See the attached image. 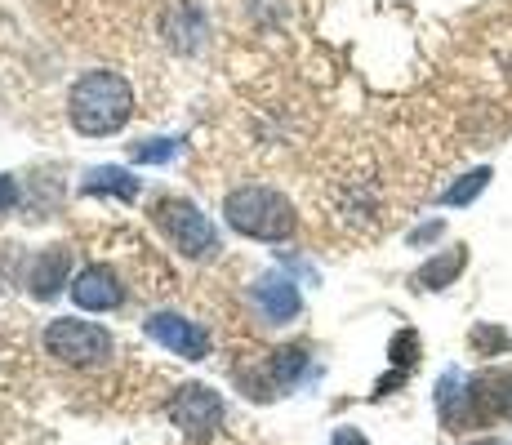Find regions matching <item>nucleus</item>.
<instances>
[{"label": "nucleus", "mask_w": 512, "mask_h": 445, "mask_svg": "<svg viewBox=\"0 0 512 445\" xmlns=\"http://www.w3.org/2000/svg\"><path fill=\"white\" fill-rule=\"evenodd\" d=\"M72 250L67 245H45V250L27 254L23 259V272H18V281H23V290L32 294L36 303H49L58 299V294L72 285Z\"/></svg>", "instance_id": "9d476101"}, {"label": "nucleus", "mask_w": 512, "mask_h": 445, "mask_svg": "<svg viewBox=\"0 0 512 445\" xmlns=\"http://www.w3.org/2000/svg\"><path fill=\"white\" fill-rule=\"evenodd\" d=\"M464 267H468V245H450V250L432 254L428 263L415 267L410 290H415V294H441V290H450V285L464 276Z\"/></svg>", "instance_id": "f8f14e48"}, {"label": "nucleus", "mask_w": 512, "mask_h": 445, "mask_svg": "<svg viewBox=\"0 0 512 445\" xmlns=\"http://www.w3.org/2000/svg\"><path fill=\"white\" fill-rule=\"evenodd\" d=\"M432 401H437V414H441V428L446 432H472V428H486L490 414L481 405V388L477 379L464 370H441L437 388H432Z\"/></svg>", "instance_id": "423d86ee"}, {"label": "nucleus", "mask_w": 512, "mask_h": 445, "mask_svg": "<svg viewBox=\"0 0 512 445\" xmlns=\"http://www.w3.org/2000/svg\"><path fill=\"white\" fill-rule=\"evenodd\" d=\"M330 445H370V441H366V432H361V428H352V423H339V428L330 432Z\"/></svg>", "instance_id": "aec40b11"}, {"label": "nucleus", "mask_w": 512, "mask_h": 445, "mask_svg": "<svg viewBox=\"0 0 512 445\" xmlns=\"http://www.w3.org/2000/svg\"><path fill=\"white\" fill-rule=\"evenodd\" d=\"M468 343H472V352H477V356H499V352L512 348V334L504 330V325L477 321V325H472V334H468Z\"/></svg>", "instance_id": "f3484780"}, {"label": "nucleus", "mask_w": 512, "mask_h": 445, "mask_svg": "<svg viewBox=\"0 0 512 445\" xmlns=\"http://www.w3.org/2000/svg\"><path fill=\"white\" fill-rule=\"evenodd\" d=\"M18 201H23V192H18V178L0 174V214H14Z\"/></svg>", "instance_id": "6ab92c4d"}, {"label": "nucleus", "mask_w": 512, "mask_h": 445, "mask_svg": "<svg viewBox=\"0 0 512 445\" xmlns=\"http://www.w3.org/2000/svg\"><path fill=\"white\" fill-rule=\"evenodd\" d=\"M245 303L263 325H290L303 316V294L285 272H263L259 281L245 290Z\"/></svg>", "instance_id": "1a4fd4ad"}, {"label": "nucleus", "mask_w": 512, "mask_h": 445, "mask_svg": "<svg viewBox=\"0 0 512 445\" xmlns=\"http://www.w3.org/2000/svg\"><path fill=\"white\" fill-rule=\"evenodd\" d=\"M170 423L183 432L187 441H205L214 437V432L223 428V419H228V405L214 388H205V383H183V388H174L170 397Z\"/></svg>", "instance_id": "0eeeda50"}, {"label": "nucleus", "mask_w": 512, "mask_h": 445, "mask_svg": "<svg viewBox=\"0 0 512 445\" xmlns=\"http://www.w3.org/2000/svg\"><path fill=\"white\" fill-rule=\"evenodd\" d=\"M143 334L152 343H161L165 352H174V356H183V361H205L210 356V330H205L201 321H192V316H183V312H170V308H161V312H152L143 321Z\"/></svg>", "instance_id": "6e6552de"}, {"label": "nucleus", "mask_w": 512, "mask_h": 445, "mask_svg": "<svg viewBox=\"0 0 512 445\" xmlns=\"http://www.w3.org/2000/svg\"><path fill=\"white\" fill-rule=\"evenodd\" d=\"M232 379L250 401H281V397H294L299 388H308V383H317L321 365L312 361V348L290 343V348L268 352L259 365H245V370L236 365Z\"/></svg>", "instance_id": "7ed1b4c3"}, {"label": "nucleus", "mask_w": 512, "mask_h": 445, "mask_svg": "<svg viewBox=\"0 0 512 445\" xmlns=\"http://www.w3.org/2000/svg\"><path fill=\"white\" fill-rule=\"evenodd\" d=\"M468 445H508V441H499V437H477V441H468Z\"/></svg>", "instance_id": "4be33fe9"}, {"label": "nucleus", "mask_w": 512, "mask_h": 445, "mask_svg": "<svg viewBox=\"0 0 512 445\" xmlns=\"http://www.w3.org/2000/svg\"><path fill=\"white\" fill-rule=\"evenodd\" d=\"M67 294H72V303L81 312H116L125 303V285H121V276L112 272L107 263H90V267H81V272L72 276V285H67Z\"/></svg>", "instance_id": "9b49d317"}, {"label": "nucleus", "mask_w": 512, "mask_h": 445, "mask_svg": "<svg viewBox=\"0 0 512 445\" xmlns=\"http://www.w3.org/2000/svg\"><path fill=\"white\" fill-rule=\"evenodd\" d=\"M152 223H156V232L183 254V259H192V263L219 259V250H223L219 227H214V219L192 201V196H156Z\"/></svg>", "instance_id": "20e7f679"}, {"label": "nucleus", "mask_w": 512, "mask_h": 445, "mask_svg": "<svg viewBox=\"0 0 512 445\" xmlns=\"http://www.w3.org/2000/svg\"><path fill=\"white\" fill-rule=\"evenodd\" d=\"M419 356H423V339H419V330H397L388 339V361H392V370H401V374H415L419 370Z\"/></svg>", "instance_id": "dca6fc26"}, {"label": "nucleus", "mask_w": 512, "mask_h": 445, "mask_svg": "<svg viewBox=\"0 0 512 445\" xmlns=\"http://www.w3.org/2000/svg\"><path fill=\"white\" fill-rule=\"evenodd\" d=\"M174 156H179V138H143V143H130L134 165H165Z\"/></svg>", "instance_id": "a211bd4d"}, {"label": "nucleus", "mask_w": 512, "mask_h": 445, "mask_svg": "<svg viewBox=\"0 0 512 445\" xmlns=\"http://www.w3.org/2000/svg\"><path fill=\"white\" fill-rule=\"evenodd\" d=\"M441 232H446V223H441V219H432V223H423V227H415V232H410L406 236V241L410 245H428V241H437V236Z\"/></svg>", "instance_id": "412c9836"}, {"label": "nucleus", "mask_w": 512, "mask_h": 445, "mask_svg": "<svg viewBox=\"0 0 512 445\" xmlns=\"http://www.w3.org/2000/svg\"><path fill=\"white\" fill-rule=\"evenodd\" d=\"M477 388H481V405H486L490 419H508L512 423V370L486 374V379H477Z\"/></svg>", "instance_id": "4468645a"}, {"label": "nucleus", "mask_w": 512, "mask_h": 445, "mask_svg": "<svg viewBox=\"0 0 512 445\" xmlns=\"http://www.w3.org/2000/svg\"><path fill=\"white\" fill-rule=\"evenodd\" d=\"M81 192H85V196H116V201L134 205V201L143 196V183H139V178H134L130 170H121V165H98V170L85 174Z\"/></svg>", "instance_id": "ddd939ff"}, {"label": "nucleus", "mask_w": 512, "mask_h": 445, "mask_svg": "<svg viewBox=\"0 0 512 445\" xmlns=\"http://www.w3.org/2000/svg\"><path fill=\"white\" fill-rule=\"evenodd\" d=\"M134 116V85L112 67H90L67 89V121L81 138H112Z\"/></svg>", "instance_id": "f257e3e1"}, {"label": "nucleus", "mask_w": 512, "mask_h": 445, "mask_svg": "<svg viewBox=\"0 0 512 445\" xmlns=\"http://www.w3.org/2000/svg\"><path fill=\"white\" fill-rule=\"evenodd\" d=\"M223 223H228L236 236H245V241H263V245L290 241V236L299 232L294 205L285 201L277 187H263V183L232 187V192L223 196Z\"/></svg>", "instance_id": "f03ea898"}, {"label": "nucleus", "mask_w": 512, "mask_h": 445, "mask_svg": "<svg viewBox=\"0 0 512 445\" xmlns=\"http://www.w3.org/2000/svg\"><path fill=\"white\" fill-rule=\"evenodd\" d=\"M41 348L45 356H54L67 370H98V365L112 361V334L94 321H81V316H54L41 330Z\"/></svg>", "instance_id": "39448f33"}, {"label": "nucleus", "mask_w": 512, "mask_h": 445, "mask_svg": "<svg viewBox=\"0 0 512 445\" xmlns=\"http://www.w3.org/2000/svg\"><path fill=\"white\" fill-rule=\"evenodd\" d=\"M490 178H495V170H490V165H477V170H468L464 178H455V183H450L446 192L437 196V201H441V205H455V210H464V205H472L481 192H486Z\"/></svg>", "instance_id": "2eb2a0df"}]
</instances>
